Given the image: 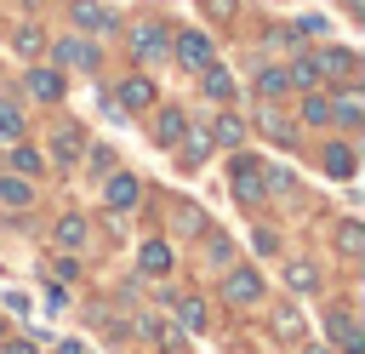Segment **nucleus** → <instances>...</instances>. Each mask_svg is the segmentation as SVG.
I'll list each match as a JSON object with an SVG mask.
<instances>
[{"instance_id":"nucleus-28","label":"nucleus","mask_w":365,"mask_h":354,"mask_svg":"<svg viewBox=\"0 0 365 354\" xmlns=\"http://www.w3.org/2000/svg\"><path fill=\"white\" fill-rule=\"evenodd\" d=\"M40 166H46L40 148H17V171H40Z\"/></svg>"},{"instance_id":"nucleus-31","label":"nucleus","mask_w":365,"mask_h":354,"mask_svg":"<svg viewBox=\"0 0 365 354\" xmlns=\"http://www.w3.org/2000/svg\"><path fill=\"white\" fill-rule=\"evenodd\" d=\"M0 354H34V343H0Z\"/></svg>"},{"instance_id":"nucleus-34","label":"nucleus","mask_w":365,"mask_h":354,"mask_svg":"<svg viewBox=\"0 0 365 354\" xmlns=\"http://www.w3.org/2000/svg\"><path fill=\"white\" fill-rule=\"evenodd\" d=\"M314 354H325V348H314Z\"/></svg>"},{"instance_id":"nucleus-18","label":"nucleus","mask_w":365,"mask_h":354,"mask_svg":"<svg viewBox=\"0 0 365 354\" xmlns=\"http://www.w3.org/2000/svg\"><path fill=\"white\" fill-rule=\"evenodd\" d=\"M34 200V188L29 183H17V177H0V206H29Z\"/></svg>"},{"instance_id":"nucleus-25","label":"nucleus","mask_w":365,"mask_h":354,"mask_svg":"<svg viewBox=\"0 0 365 354\" xmlns=\"http://www.w3.org/2000/svg\"><path fill=\"white\" fill-rule=\"evenodd\" d=\"M302 120H308V126H331V103H325V97L314 91V97L302 103Z\"/></svg>"},{"instance_id":"nucleus-26","label":"nucleus","mask_w":365,"mask_h":354,"mask_svg":"<svg viewBox=\"0 0 365 354\" xmlns=\"http://www.w3.org/2000/svg\"><path fill=\"white\" fill-rule=\"evenodd\" d=\"M177 320H182L188 331H205V303H200V297H188V303L177 308Z\"/></svg>"},{"instance_id":"nucleus-15","label":"nucleus","mask_w":365,"mask_h":354,"mask_svg":"<svg viewBox=\"0 0 365 354\" xmlns=\"http://www.w3.org/2000/svg\"><path fill=\"white\" fill-rule=\"evenodd\" d=\"M108 206H114V211L137 206V177H114V183H108Z\"/></svg>"},{"instance_id":"nucleus-5","label":"nucleus","mask_w":365,"mask_h":354,"mask_svg":"<svg viewBox=\"0 0 365 354\" xmlns=\"http://www.w3.org/2000/svg\"><path fill=\"white\" fill-rule=\"evenodd\" d=\"M57 63H74V69H97V46H86V40H57Z\"/></svg>"},{"instance_id":"nucleus-32","label":"nucleus","mask_w":365,"mask_h":354,"mask_svg":"<svg viewBox=\"0 0 365 354\" xmlns=\"http://www.w3.org/2000/svg\"><path fill=\"white\" fill-rule=\"evenodd\" d=\"M63 354H86V348H80V343H63Z\"/></svg>"},{"instance_id":"nucleus-22","label":"nucleus","mask_w":365,"mask_h":354,"mask_svg":"<svg viewBox=\"0 0 365 354\" xmlns=\"http://www.w3.org/2000/svg\"><path fill=\"white\" fill-rule=\"evenodd\" d=\"M182 131H188V126H182ZM205 154H211V137H205V131H188V143H182V160H188V166H200Z\"/></svg>"},{"instance_id":"nucleus-3","label":"nucleus","mask_w":365,"mask_h":354,"mask_svg":"<svg viewBox=\"0 0 365 354\" xmlns=\"http://www.w3.org/2000/svg\"><path fill=\"white\" fill-rule=\"evenodd\" d=\"M234 188H240V200H262V194H268L262 166H257V160H240V166H234Z\"/></svg>"},{"instance_id":"nucleus-7","label":"nucleus","mask_w":365,"mask_h":354,"mask_svg":"<svg viewBox=\"0 0 365 354\" xmlns=\"http://www.w3.org/2000/svg\"><path fill=\"white\" fill-rule=\"evenodd\" d=\"M131 51H143V57H160V51H165V29H160V23H143V29L131 34Z\"/></svg>"},{"instance_id":"nucleus-10","label":"nucleus","mask_w":365,"mask_h":354,"mask_svg":"<svg viewBox=\"0 0 365 354\" xmlns=\"http://www.w3.org/2000/svg\"><path fill=\"white\" fill-rule=\"evenodd\" d=\"M74 23H80V29H103V34H108V29H114V11H103V6H91V0H80V6H74Z\"/></svg>"},{"instance_id":"nucleus-21","label":"nucleus","mask_w":365,"mask_h":354,"mask_svg":"<svg viewBox=\"0 0 365 354\" xmlns=\"http://www.w3.org/2000/svg\"><path fill=\"white\" fill-rule=\"evenodd\" d=\"M211 137H217V143H228V148H234V143H240V137H245V126H240V120H234V114H217V126H211Z\"/></svg>"},{"instance_id":"nucleus-33","label":"nucleus","mask_w":365,"mask_h":354,"mask_svg":"<svg viewBox=\"0 0 365 354\" xmlns=\"http://www.w3.org/2000/svg\"><path fill=\"white\" fill-rule=\"evenodd\" d=\"M348 11H365V0H348Z\"/></svg>"},{"instance_id":"nucleus-20","label":"nucleus","mask_w":365,"mask_h":354,"mask_svg":"<svg viewBox=\"0 0 365 354\" xmlns=\"http://www.w3.org/2000/svg\"><path fill=\"white\" fill-rule=\"evenodd\" d=\"M319 80V69H314V57H297L291 69H285V86H314Z\"/></svg>"},{"instance_id":"nucleus-19","label":"nucleus","mask_w":365,"mask_h":354,"mask_svg":"<svg viewBox=\"0 0 365 354\" xmlns=\"http://www.w3.org/2000/svg\"><path fill=\"white\" fill-rule=\"evenodd\" d=\"M23 137V114H17V103H0V143H17Z\"/></svg>"},{"instance_id":"nucleus-24","label":"nucleus","mask_w":365,"mask_h":354,"mask_svg":"<svg viewBox=\"0 0 365 354\" xmlns=\"http://www.w3.org/2000/svg\"><path fill=\"white\" fill-rule=\"evenodd\" d=\"M336 246H342L348 257H359V251H365V228H359V223H342V228H336Z\"/></svg>"},{"instance_id":"nucleus-2","label":"nucleus","mask_w":365,"mask_h":354,"mask_svg":"<svg viewBox=\"0 0 365 354\" xmlns=\"http://www.w3.org/2000/svg\"><path fill=\"white\" fill-rule=\"evenodd\" d=\"M222 297H228V303H257V297H262V274H251V268H234V274L222 280Z\"/></svg>"},{"instance_id":"nucleus-11","label":"nucleus","mask_w":365,"mask_h":354,"mask_svg":"<svg viewBox=\"0 0 365 354\" xmlns=\"http://www.w3.org/2000/svg\"><path fill=\"white\" fill-rule=\"evenodd\" d=\"M200 74H205V91H211V97H234V74H228V69H217V57H211Z\"/></svg>"},{"instance_id":"nucleus-17","label":"nucleus","mask_w":365,"mask_h":354,"mask_svg":"<svg viewBox=\"0 0 365 354\" xmlns=\"http://www.w3.org/2000/svg\"><path fill=\"white\" fill-rule=\"evenodd\" d=\"M325 171H331V177H354V154H348L342 143H331V148H325Z\"/></svg>"},{"instance_id":"nucleus-6","label":"nucleus","mask_w":365,"mask_h":354,"mask_svg":"<svg viewBox=\"0 0 365 354\" xmlns=\"http://www.w3.org/2000/svg\"><path fill=\"white\" fill-rule=\"evenodd\" d=\"M148 103H154V86H148L143 74L120 80V108H148Z\"/></svg>"},{"instance_id":"nucleus-29","label":"nucleus","mask_w":365,"mask_h":354,"mask_svg":"<svg viewBox=\"0 0 365 354\" xmlns=\"http://www.w3.org/2000/svg\"><path fill=\"white\" fill-rule=\"evenodd\" d=\"M291 285H297V291H314V268H308V263H291Z\"/></svg>"},{"instance_id":"nucleus-14","label":"nucleus","mask_w":365,"mask_h":354,"mask_svg":"<svg viewBox=\"0 0 365 354\" xmlns=\"http://www.w3.org/2000/svg\"><path fill=\"white\" fill-rule=\"evenodd\" d=\"M154 137H160V143H177V137H182V108H160Z\"/></svg>"},{"instance_id":"nucleus-9","label":"nucleus","mask_w":365,"mask_h":354,"mask_svg":"<svg viewBox=\"0 0 365 354\" xmlns=\"http://www.w3.org/2000/svg\"><path fill=\"white\" fill-rule=\"evenodd\" d=\"M80 148H86V143H80V131H74V126L51 137V160H57V166H74V160H80Z\"/></svg>"},{"instance_id":"nucleus-13","label":"nucleus","mask_w":365,"mask_h":354,"mask_svg":"<svg viewBox=\"0 0 365 354\" xmlns=\"http://www.w3.org/2000/svg\"><path fill=\"white\" fill-rule=\"evenodd\" d=\"M331 337H336L348 354H359V348H365V337L354 331V320H348V314H331Z\"/></svg>"},{"instance_id":"nucleus-1","label":"nucleus","mask_w":365,"mask_h":354,"mask_svg":"<svg viewBox=\"0 0 365 354\" xmlns=\"http://www.w3.org/2000/svg\"><path fill=\"white\" fill-rule=\"evenodd\" d=\"M177 63H182V69H205V63H211V40H205L200 29L177 34Z\"/></svg>"},{"instance_id":"nucleus-23","label":"nucleus","mask_w":365,"mask_h":354,"mask_svg":"<svg viewBox=\"0 0 365 354\" xmlns=\"http://www.w3.org/2000/svg\"><path fill=\"white\" fill-rule=\"evenodd\" d=\"M57 240H63L68 251H74V246H86V217H63V223H57Z\"/></svg>"},{"instance_id":"nucleus-30","label":"nucleus","mask_w":365,"mask_h":354,"mask_svg":"<svg viewBox=\"0 0 365 354\" xmlns=\"http://www.w3.org/2000/svg\"><path fill=\"white\" fill-rule=\"evenodd\" d=\"M297 331H302V325H297V314H291V308H279V337H297Z\"/></svg>"},{"instance_id":"nucleus-8","label":"nucleus","mask_w":365,"mask_h":354,"mask_svg":"<svg viewBox=\"0 0 365 354\" xmlns=\"http://www.w3.org/2000/svg\"><path fill=\"white\" fill-rule=\"evenodd\" d=\"M29 91H34V97H46V103H51V97H63V74H57V69H29Z\"/></svg>"},{"instance_id":"nucleus-12","label":"nucleus","mask_w":365,"mask_h":354,"mask_svg":"<svg viewBox=\"0 0 365 354\" xmlns=\"http://www.w3.org/2000/svg\"><path fill=\"white\" fill-rule=\"evenodd\" d=\"M137 257H143V268H148V274H165V268H171V246H165V240H148Z\"/></svg>"},{"instance_id":"nucleus-16","label":"nucleus","mask_w":365,"mask_h":354,"mask_svg":"<svg viewBox=\"0 0 365 354\" xmlns=\"http://www.w3.org/2000/svg\"><path fill=\"white\" fill-rule=\"evenodd\" d=\"M331 120H342V126H359V120H365V103H359V91H348V97L331 108Z\"/></svg>"},{"instance_id":"nucleus-4","label":"nucleus","mask_w":365,"mask_h":354,"mask_svg":"<svg viewBox=\"0 0 365 354\" xmlns=\"http://www.w3.org/2000/svg\"><path fill=\"white\" fill-rule=\"evenodd\" d=\"M314 69H319V74H336V80H348L359 63H354V51H336V46H325V51L314 57Z\"/></svg>"},{"instance_id":"nucleus-27","label":"nucleus","mask_w":365,"mask_h":354,"mask_svg":"<svg viewBox=\"0 0 365 354\" xmlns=\"http://www.w3.org/2000/svg\"><path fill=\"white\" fill-rule=\"evenodd\" d=\"M257 91H262V97H279V91H285V69H262V74H257Z\"/></svg>"}]
</instances>
